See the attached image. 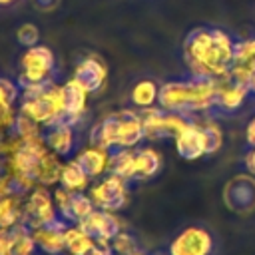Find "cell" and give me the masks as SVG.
<instances>
[{"label": "cell", "instance_id": "obj_1", "mask_svg": "<svg viewBox=\"0 0 255 255\" xmlns=\"http://www.w3.org/2000/svg\"><path fill=\"white\" fill-rule=\"evenodd\" d=\"M237 40L231 32L217 26H199L187 32L181 52L191 76L221 80L227 78L233 64Z\"/></svg>", "mask_w": 255, "mask_h": 255}, {"label": "cell", "instance_id": "obj_2", "mask_svg": "<svg viewBox=\"0 0 255 255\" xmlns=\"http://www.w3.org/2000/svg\"><path fill=\"white\" fill-rule=\"evenodd\" d=\"M217 94V80L187 76L181 80H167L159 86L157 106L167 112H177L189 120L213 116ZM215 118V116H213Z\"/></svg>", "mask_w": 255, "mask_h": 255}, {"label": "cell", "instance_id": "obj_3", "mask_svg": "<svg viewBox=\"0 0 255 255\" xmlns=\"http://www.w3.org/2000/svg\"><path fill=\"white\" fill-rule=\"evenodd\" d=\"M223 129L213 116L191 120L185 129L175 135V151L185 161H195L207 155H215L223 147Z\"/></svg>", "mask_w": 255, "mask_h": 255}, {"label": "cell", "instance_id": "obj_4", "mask_svg": "<svg viewBox=\"0 0 255 255\" xmlns=\"http://www.w3.org/2000/svg\"><path fill=\"white\" fill-rule=\"evenodd\" d=\"M18 112L40 124L42 128H48L56 122H62L64 112V88L56 80L46 82L36 88L22 90L18 100Z\"/></svg>", "mask_w": 255, "mask_h": 255}, {"label": "cell", "instance_id": "obj_5", "mask_svg": "<svg viewBox=\"0 0 255 255\" xmlns=\"http://www.w3.org/2000/svg\"><path fill=\"white\" fill-rule=\"evenodd\" d=\"M56 54L50 46L38 44L32 48H26L20 56V74L18 84L22 90L42 86L46 82L56 80Z\"/></svg>", "mask_w": 255, "mask_h": 255}, {"label": "cell", "instance_id": "obj_6", "mask_svg": "<svg viewBox=\"0 0 255 255\" xmlns=\"http://www.w3.org/2000/svg\"><path fill=\"white\" fill-rule=\"evenodd\" d=\"M88 195L98 209L118 213L129 203V181L120 175L106 173L104 177L92 181V185L88 187Z\"/></svg>", "mask_w": 255, "mask_h": 255}, {"label": "cell", "instance_id": "obj_7", "mask_svg": "<svg viewBox=\"0 0 255 255\" xmlns=\"http://www.w3.org/2000/svg\"><path fill=\"white\" fill-rule=\"evenodd\" d=\"M56 219H60V217H58V209H56V203H54L52 187L36 185L34 189H30L24 195L22 225H26L28 229H36V227L48 225Z\"/></svg>", "mask_w": 255, "mask_h": 255}, {"label": "cell", "instance_id": "obj_8", "mask_svg": "<svg viewBox=\"0 0 255 255\" xmlns=\"http://www.w3.org/2000/svg\"><path fill=\"white\" fill-rule=\"evenodd\" d=\"M141 118H143V131L147 141H159L167 137L175 139V135H179L185 129V126L191 122L187 116L161 110L159 106L141 112Z\"/></svg>", "mask_w": 255, "mask_h": 255}, {"label": "cell", "instance_id": "obj_9", "mask_svg": "<svg viewBox=\"0 0 255 255\" xmlns=\"http://www.w3.org/2000/svg\"><path fill=\"white\" fill-rule=\"evenodd\" d=\"M215 239L213 233L203 225L183 227L167 245L169 255H213Z\"/></svg>", "mask_w": 255, "mask_h": 255}, {"label": "cell", "instance_id": "obj_10", "mask_svg": "<svg viewBox=\"0 0 255 255\" xmlns=\"http://www.w3.org/2000/svg\"><path fill=\"white\" fill-rule=\"evenodd\" d=\"M249 98H251L249 84L237 82L231 76L221 78V80H217L213 116H235L247 106Z\"/></svg>", "mask_w": 255, "mask_h": 255}, {"label": "cell", "instance_id": "obj_11", "mask_svg": "<svg viewBox=\"0 0 255 255\" xmlns=\"http://www.w3.org/2000/svg\"><path fill=\"white\" fill-rule=\"evenodd\" d=\"M52 193H54V203H56V209H58V217L66 223H82L96 209L88 191L72 193V191L56 185L52 189Z\"/></svg>", "mask_w": 255, "mask_h": 255}, {"label": "cell", "instance_id": "obj_12", "mask_svg": "<svg viewBox=\"0 0 255 255\" xmlns=\"http://www.w3.org/2000/svg\"><path fill=\"white\" fill-rule=\"evenodd\" d=\"M98 243V247H104L110 251V243L112 239L122 231L126 229L124 221L118 217V213L114 211H106V209H94L82 223H80Z\"/></svg>", "mask_w": 255, "mask_h": 255}, {"label": "cell", "instance_id": "obj_13", "mask_svg": "<svg viewBox=\"0 0 255 255\" xmlns=\"http://www.w3.org/2000/svg\"><path fill=\"white\" fill-rule=\"evenodd\" d=\"M72 78L82 84L90 94H98L108 82V66L100 56L86 54L76 62Z\"/></svg>", "mask_w": 255, "mask_h": 255}, {"label": "cell", "instance_id": "obj_14", "mask_svg": "<svg viewBox=\"0 0 255 255\" xmlns=\"http://www.w3.org/2000/svg\"><path fill=\"white\" fill-rule=\"evenodd\" d=\"M223 201L229 209L237 213H249L255 209V177L237 175L227 181L223 189Z\"/></svg>", "mask_w": 255, "mask_h": 255}, {"label": "cell", "instance_id": "obj_15", "mask_svg": "<svg viewBox=\"0 0 255 255\" xmlns=\"http://www.w3.org/2000/svg\"><path fill=\"white\" fill-rule=\"evenodd\" d=\"M76 129L78 126L62 120V122H56L48 128H44V141L46 145L56 153L60 155L62 159H70L76 149H78V135H76Z\"/></svg>", "mask_w": 255, "mask_h": 255}, {"label": "cell", "instance_id": "obj_16", "mask_svg": "<svg viewBox=\"0 0 255 255\" xmlns=\"http://www.w3.org/2000/svg\"><path fill=\"white\" fill-rule=\"evenodd\" d=\"M110 153H112L110 149H104V147L88 141V143L80 145L72 157L82 165V169L94 181V179L104 177L110 171Z\"/></svg>", "mask_w": 255, "mask_h": 255}, {"label": "cell", "instance_id": "obj_17", "mask_svg": "<svg viewBox=\"0 0 255 255\" xmlns=\"http://www.w3.org/2000/svg\"><path fill=\"white\" fill-rule=\"evenodd\" d=\"M64 88V120L74 124V126H80L86 118V112H88V98L92 96L82 84H78L74 78L66 80L62 84Z\"/></svg>", "mask_w": 255, "mask_h": 255}, {"label": "cell", "instance_id": "obj_18", "mask_svg": "<svg viewBox=\"0 0 255 255\" xmlns=\"http://www.w3.org/2000/svg\"><path fill=\"white\" fill-rule=\"evenodd\" d=\"M229 76L243 84H249L253 80L255 76V36L237 40Z\"/></svg>", "mask_w": 255, "mask_h": 255}, {"label": "cell", "instance_id": "obj_19", "mask_svg": "<svg viewBox=\"0 0 255 255\" xmlns=\"http://www.w3.org/2000/svg\"><path fill=\"white\" fill-rule=\"evenodd\" d=\"M66 221L56 219L48 225L32 229V237L36 241L38 253L42 255H64V229Z\"/></svg>", "mask_w": 255, "mask_h": 255}, {"label": "cell", "instance_id": "obj_20", "mask_svg": "<svg viewBox=\"0 0 255 255\" xmlns=\"http://www.w3.org/2000/svg\"><path fill=\"white\" fill-rule=\"evenodd\" d=\"M163 159L161 153L151 145H139L135 147L133 155V171H131V183H143L153 179L161 171Z\"/></svg>", "mask_w": 255, "mask_h": 255}, {"label": "cell", "instance_id": "obj_21", "mask_svg": "<svg viewBox=\"0 0 255 255\" xmlns=\"http://www.w3.org/2000/svg\"><path fill=\"white\" fill-rule=\"evenodd\" d=\"M159 82L153 78H141L137 80L129 90V104L137 112H145L157 106L159 100Z\"/></svg>", "mask_w": 255, "mask_h": 255}, {"label": "cell", "instance_id": "obj_22", "mask_svg": "<svg viewBox=\"0 0 255 255\" xmlns=\"http://www.w3.org/2000/svg\"><path fill=\"white\" fill-rule=\"evenodd\" d=\"M94 247H98L96 239L80 225L68 223L64 229V255H88Z\"/></svg>", "mask_w": 255, "mask_h": 255}, {"label": "cell", "instance_id": "obj_23", "mask_svg": "<svg viewBox=\"0 0 255 255\" xmlns=\"http://www.w3.org/2000/svg\"><path fill=\"white\" fill-rule=\"evenodd\" d=\"M58 185L64 187V189H68V191H72V193H78V191H88V187L92 185V179L82 169V165L74 157H70L62 165Z\"/></svg>", "mask_w": 255, "mask_h": 255}, {"label": "cell", "instance_id": "obj_24", "mask_svg": "<svg viewBox=\"0 0 255 255\" xmlns=\"http://www.w3.org/2000/svg\"><path fill=\"white\" fill-rule=\"evenodd\" d=\"M22 203L24 197L16 193H8L0 199V229L22 225Z\"/></svg>", "mask_w": 255, "mask_h": 255}, {"label": "cell", "instance_id": "obj_25", "mask_svg": "<svg viewBox=\"0 0 255 255\" xmlns=\"http://www.w3.org/2000/svg\"><path fill=\"white\" fill-rule=\"evenodd\" d=\"M133 155L135 149H114L110 153V171L114 175L124 177L131 183V171H133Z\"/></svg>", "mask_w": 255, "mask_h": 255}, {"label": "cell", "instance_id": "obj_26", "mask_svg": "<svg viewBox=\"0 0 255 255\" xmlns=\"http://www.w3.org/2000/svg\"><path fill=\"white\" fill-rule=\"evenodd\" d=\"M10 133L16 135V137H20V139H38V137H42L44 128L40 124H36L34 120H30L28 116H24V114L18 112V118H16L14 128H12Z\"/></svg>", "mask_w": 255, "mask_h": 255}, {"label": "cell", "instance_id": "obj_27", "mask_svg": "<svg viewBox=\"0 0 255 255\" xmlns=\"http://www.w3.org/2000/svg\"><path fill=\"white\" fill-rule=\"evenodd\" d=\"M141 247H139V241H137V237L126 227V229H122L114 239H112V243H110V251H112V255H128V253H135V251H139Z\"/></svg>", "mask_w": 255, "mask_h": 255}, {"label": "cell", "instance_id": "obj_28", "mask_svg": "<svg viewBox=\"0 0 255 255\" xmlns=\"http://www.w3.org/2000/svg\"><path fill=\"white\" fill-rule=\"evenodd\" d=\"M16 42L26 50L40 44V28L34 22H24L16 28Z\"/></svg>", "mask_w": 255, "mask_h": 255}, {"label": "cell", "instance_id": "obj_29", "mask_svg": "<svg viewBox=\"0 0 255 255\" xmlns=\"http://www.w3.org/2000/svg\"><path fill=\"white\" fill-rule=\"evenodd\" d=\"M20 94H22V88H20V84H18L16 80L2 78V76H0V100L18 106Z\"/></svg>", "mask_w": 255, "mask_h": 255}, {"label": "cell", "instance_id": "obj_30", "mask_svg": "<svg viewBox=\"0 0 255 255\" xmlns=\"http://www.w3.org/2000/svg\"><path fill=\"white\" fill-rule=\"evenodd\" d=\"M16 118H18V106L0 100V131L10 133L12 128H14Z\"/></svg>", "mask_w": 255, "mask_h": 255}, {"label": "cell", "instance_id": "obj_31", "mask_svg": "<svg viewBox=\"0 0 255 255\" xmlns=\"http://www.w3.org/2000/svg\"><path fill=\"white\" fill-rule=\"evenodd\" d=\"M243 165H245L247 173L255 177V145H249L247 147V151L243 155Z\"/></svg>", "mask_w": 255, "mask_h": 255}, {"label": "cell", "instance_id": "obj_32", "mask_svg": "<svg viewBox=\"0 0 255 255\" xmlns=\"http://www.w3.org/2000/svg\"><path fill=\"white\" fill-rule=\"evenodd\" d=\"M30 2H32V6H34L36 10H40V12H52V10H56L58 4H60V0H30Z\"/></svg>", "mask_w": 255, "mask_h": 255}, {"label": "cell", "instance_id": "obj_33", "mask_svg": "<svg viewBox=\"0 0 255 255\" xmlns=\"http://www.w3.org/2000/svg\"><path fill=\"white\" fill-rule=\"evenodd\" d=\"M10 193V183H8V177L4 175V173H0V199L4 197V195H8Z\"/></svg>", "mask_w": 255, "mask_h": 255}, {"label": "cell", "instance_id": "obj_34", "mask_svg": "<svg viewBox=\"0 0 255 255\" xmlns=\"http://www.w3.org/2000/svg\"><path fill=\"white\" fill-rule=\"evenodd\" d=\"M88 255H112V251H108V249H104V247H94Z\"/></svg>", "mask_w": 255, "mask_h": 255}, {"label": "cell", "instance_id": "obj_35", "mask_svg": "<svg viewBox=\"0 0 255 255\" xmlns=\"http://www.w3.org/2000/svg\"><path fill=\"white\" fill-rule=\"evenodd\" d=\"M18 0H0V8H6V6H12V4H16Z\"/></svg>", "mask_w": 255, "mask_h": 255}, {"label": "cell", "instance_id": "obj_36", "mask_svg": "<svg viewBox=\"0 0 255 255\" xmlns=\"http://www.w3.org/2000/svg\"><path fill=\"white\" fill-rule=\"evenodd\" d=\"M249 90H251V96L255 98V76H253V80L249 82Z\"/></svg>", "mask_w": 255, "mask_h": 255}, {"label": "cell", "instance_id": "obj_37", "mask_svg": "<svg viewBox=\"0 0 255 255\" xmlns=\"http://www.w3.org/2000/svg\"><path fill=\"white\" fill-rule=\"evenodd\" d=\"M128 255H151V253H147V251L139 249V251H135V253H128Z\"/></svg>", "mask_w": 255, "mask_h": 255}, {"label": "cell", "instance_id": "obj_38", "mask_svg": "<svg viewBox=\"0 0 255 255\" xmlns=\"http://www.w3.org/2000/svg\"><path fill=\"white\" fill-rule=\"evenodd\" d=\"M151 255H169V253H167V249H165V251H155V253H151Z\"/></svg>", "mask_w": 255, "mask_h": 255}]
</instances>
